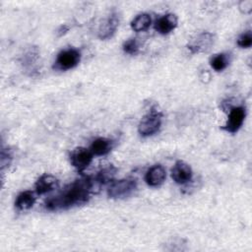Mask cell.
<instances>
[{
  "instance_id": "cell-3",
  "label": "cell",
  "mask_w": 252,
  "mask_h": 252,
  "mask_svg": "<svg viewBox=\"0 0 252 252\" xmlns=\"http://www.w3.org/2000/svg\"><path fill=\"white\" fill-rule=\"evenodd\" d=\"M137 189V180L133 177L112 181L107 188V196L111 199H125L134 194Z\"/></svg>"
},
{
  "instance_id": "cell-19",
  "label": "cell",
  "mask_w": 252,
  "mask_h": 252,
  "mask_svg": "<svg viewBox=\"0 0 252 252\" xmlns=\"http://www.w3.org/2000/svg\"><path fill=\"white\" fill-rule=\"evenodd\" d=\"M140 48H141L140 42L135 37L125 40L122 45L123 51L129 55H136L140 51Z\"/></svg>"
},
{
  "instance_id": "cell-6",
  "label": "cell",
  "mask_w": 252,
  "mask_h": 252,
  "mask_svg": "<svg viewBox=\"0 0 252 252\" xmlns=\"http://www.w3.org/2000/svg\"><path fill=\"white\" fill-rule=\"evenodd\" d=\"M71 164L78 170H85L93 161L94 155L90 149L84 147H77L73 149L69 155Z\"/></svg>"
},
{
  "instance_id": "cell-20",
  "label": "cell",
  "mask_w": 252,
  "mask_h": 252,
  "mask_svg": "<svg viewBox=\"0 0 252 252\" xmlns=\"http://www.w3.org/2000/svg\"><path fill=\"white\" fill-rule=\"evenodd\" d=\"M237 45L241 48H249L252 45V33L251 31H246L242 32L236 41Z\"/></svg>"
},
{
  "instance_id": "cell-16",
  "label": "cell",
  "mask_w": 252,
  "mask_h": 252,
  "mask_svg": "<svg viewBox=\"0 0 252 252\" xmlns=\"http://www.w3.org/2000/svg\"><path fill=\"white\" fill-rule=\"evenodd\" d=\"M152 24V17L148 13H140L131 21V29L134 32H145Z\"/></svg>"
},
{
  "instance_id": "cell-8",
  "label": "cell",
  "mask_w": 252,
  "mask_h": 252,
  "mask_svg": "<svg viewBox=\"0 0 252 252\" xmlns=\"http://www.w3.org/2000/svg\"><path fill=\"white\" fill-rule=\"evenodd\" d=\"M120 17L118 13L113 12L111 13L100 25L97 31V36L98 38L104 40L112 37L114 33L116 32V30L119 26Z\"/></svg>"
},
{
  "instance_id": "cell-2",
  "label": "cell",
  "mask_w": 252,
  "mask_h": 252,
  "mask_svg": "<svg viewBox=\"0 0 252 252\" xmlns=\"http://www.w3.org/2000/svg\"><path fill=\"white\" fill-rule=\"evenodd\" d=\"M162 113L156 107H153L147 114L143 116L138 125V132L143 137L155 135L161 127Z\"/></svg>"
},
{
  "instance_id": "cell-1",
  "label": "cell",
  "mask_w": 252,
  "mask_h": 252,
  "mask_svg": "<svg viewBox=\"0 0 252 252\" xmlns=\"http://www.w3.org/2000/svg\"><path fill=\"white\" fill-rule=\"evenodd\" d=\"M94 184L93 178L89 176L77 178L57 195L46 200L45 208L48 211H61L83 205L89 201Z\"/></svg>"
},
{
  "instance_id": "cell-17",
  "label": "cell",
  "mask_w": 252,
  "mask_h": 252,
  "mask_svg": "<svg viewBox=\"0 0 252 252\" xmlns=\"http://www.w3.org/2000/svg\"><path fill=\"white\" fill-rule=\"evenodd\" d=\"M229 62H230V55L224 52L215 54L210 59L211 67L217 72L223 71L229 65Z\"/></svg>"
},
{
  "instance_id": "cell-23",
  "label": "cell",
  "mask_w": 252,
  "mask_h": 252,
  "mask_svg": "<svg viewBox=\"0 0 252 252\" xmlns=\"http://www.w3.org/2000/svg\"><path fill=\"white\" fill-rule=\"evenodd\" d=\"M70 30V27L68 26V25H66V24H64V25H62V26H60L59 27V29L57 30V35L60 37V36H62V35H64L68 31Z\"/></svg>"
},
{
  "instance_id": "cell-18",
  "label": "cell",
  "mask_w": 252,
  "mask_h": 252,
  "mask_svg": "<svg viewBox=\"0 0 252 252\" xmlns=\"http://www.w3.org/2000/svg\"><path fill=\"white\" fill-rule=\"evenodd\" d=\"M38 55H39V51L37 49V47L35 46H31L29 47L25 52L24 54L22 55V58H21V62L27 66V65H31L32 64L33 62H35L38 58Z\"/></svg>"
},
{
  "instance_id": "cell-9",
  "label": "cell",
  "mask_w": 252,
  "mask_h": 252,
  "mask_svg": "<svg viewBox=\"0 0 252 252\" xmlns=\"http://www.w3.org/2000/svg\"><path fill=\"white\" fill-rule=\"evenodd\" d=\"M192 177L193 171L191 166L183 160H177L171 168V178L177 184H186L192 179Z\"/></svg>"
},
{
  "instance_id": "cell-4",
  "label": "cell",
  "mask_w": 252,
  "mask_h": 252,
  "mask_svg": "<svg viewBox=\"0 0 252 252\" xmlns=\"http://www.w3.org/2000/svg\"><path fill=\"white\" fill-rule=\"evenodd\" d=\"M81 56V52L76 48L63 49L57 54L54 67L62 71L73 69L80 63Z\"/></svg>"
},
{
  "instance_id": "cell-22",
  "label": "cell",
  "mask_w": 252,
  "mask_h": 252,
  "mask_svg": "<svg viewBox=\"0 0 252 252\" xmlns=\"http://www.w3.org/2000/svg\"><path fill=\"white\" fill-rule=\"evenodd\" d=\"M239 10L243 14H249L252 11V1L244 0L239 3Z\"/></svg>"
},
{
  "instance_id": "cell-11",
  "label": "cell",
  "mask_w": 252,
  "mask_h": 252,
  "mask_svg": "<svg viewBox=\"0 0 252 252\" xmlns=\"http://www.w3.org/2000/svg\"><path fill=\"white\" fill-rule=\"evenodd\" d=\"M166 178V171L160 164H155L150 167L145 174V181L151 187L160 186Z\"/></svg>"
},
{
  "instance_id": "cell-21",
  "label": "cell",
  "mask_w": 252,
  "mask_h": 252,
  "mask_svg": "<svg viewBox=\"0 0 252 252\" xmlns=\"http://www.w3.org/2000/svg\"><path fill=\"white\" fill-rule=\"evenodd\" d=\"M11 159H12V155L10 150H6L4 148H2L1 150V165H2V170L4 169L5 165H8L11 163Z\"/></svg>"
},
{
  "instance_id": "cell-10",
  "label": "cell",
  "mask_w": 252,
  "mask_h": 252,
  "mask_svg": "<svg viewBox=\"0 0 252 252\" xmlns=\"http://www.w3.org/2000/svg\"><path fill=\"white\" fill-rule=\"evenodd\" d=\"M58 186L59 180L54 175L44 173L36 179L34 183V190L37 195H44L55 190Z\"/></svg>"
},
{
  "instance_id": "cell-14",
  "label": "cell",
  "mask_w": 252,
  "mask_h": 252,
  "mask_svg": "<svg viewBox=\"0 0 252 252\" xmlns=\"http://www.w3.org/2000/svg\"><path fill=\"white\" fill-rule=\"evenodd\" d=\"M36 200L34 193L31 190H25L19 193L15 200V207L20 211H27L32 208Z\"/></svg>"
},
{
  "instance_id": "cell-12",
  "label": "cell",
  "mask_w": 252,
  "mask_h": 252,
  "mask_svg": "<svg viewBox=\"0 0 252 252\" xmlns=\"http://www.w3.org/2000/svg\"><path fill=\"white\" fill-rule=\"evenodd\" d=\"M178 19L176 15L168 13L158 18L155 22V30L160 34H168L177 27Z\"/></svg>"
},
{
  "instance_id": "cell-5",
  "label": "cell",
  "mask_w": 252,
  "mask_h": 252,
  "mask_svg": "<svg viewBox=\"0 0 252 252\" xmlns=\"http://www.w3.org/2000/svg\"><path fill=\"white\" fill-rule=\"evenodd\" d=\"M214 41L215 36L212 32H203L196 34L188 41L187 48L192 54L204 53L211 49L212 45L214 44Z\"/></svg>"
},
{
  "instance_id": "cell-15",
  "label": "cell",
  "mask_w": 252,
  "mask_h": 252,
  "mask_svg": "<svg viewBox=\"0 0 252 252\" xmlns=\"http://www.w3.org/2000/svg\"><path fill=\"white\" fill-rule=\"evenodd\" d=\"M116 170L117 169L112 164H108L107 166L100 168L96 172L95 176L93 178L94 183H97L98 185H105L107 183H111L115 176Z\"/></svg>"
},
{
  "instance_id": "cell-7",
  "label": "cell",
  "mask_w": 252,
  "mask_h": 252,
  "mask_svg": "<svg viewBox=\"0 0 252 252\" xmlns=\"http://www.w3.org/2000/svg\"><path fill=\"white\" fill-rule=\"evenodd\" d=\"M246 117V109L244 106H233L229 109L227 120L222 126V129L228 133H236Z\"/></svg>"
},
{
  "instance_id": "cell-13",
  "label": "cell",
  "mask_w": 252,
  "mask_h": 252,
  "mask_svg": "<svg viewBox=\"0 0 252 252\" xmlns=\"http://www.w3.org/2000/svg\"><path fill=\"white\" fill-rule=\"evenodd\" d=\"M113 148V142L110 139L99 137L93 141L91 144L90 150L94 156H105L107 155Z\"/></svg>"
}]
</instances>
